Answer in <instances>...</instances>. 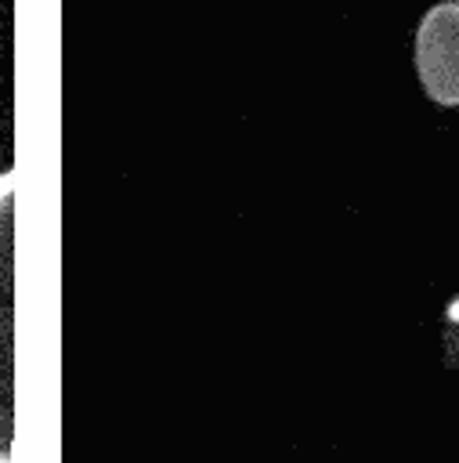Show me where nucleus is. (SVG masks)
I'll return each instance as SVG.
<instances>
[{
  "label": "nucleus",
  "instance_id": "1",
  "mask_svg": "<svg viewBox=\"0 0 459 463\" xmlns=\"http://www.w3.org/2000/svg\"><path fill=\"white\" fill-rule=\"evenodd\" d=\"M14 170L0 174V463L14 459L18 430V365H14V304H18V264H14Z\"/></svg>",
  "mask_w": 459,
  "mask_h": 463
},
{
  "label": "nucleus",
  "instance_id": "2",
  "mask_svg": "<svg viewBox=\"0 0 459 463\" xmlns=\"http://www.w3.org/2000/svg\"><path fill=\"white\" fill-rule=\"evenodd\" d=\"M412 58H416V76L426 98L434 105L455 109L459 105V4L455 0L434 4L419 18Z\"/></svg>",
  "mask_w": 459,
  "mask_h": 463
},
{
  "label": "nucleus",
  "instance_id": "3",
  "mask_svg": "<svg viewBox=\"0 0 459 463\" xmlns=\"http://www.w3.org/2000/svg\"><path fill=\"white\" fill-rule=\"evenodd\" d=\"M455 4H459V0H455Z\"/></svg>",
  "mask_w": 459,
  "mask_h": 463
}]
</instances>
